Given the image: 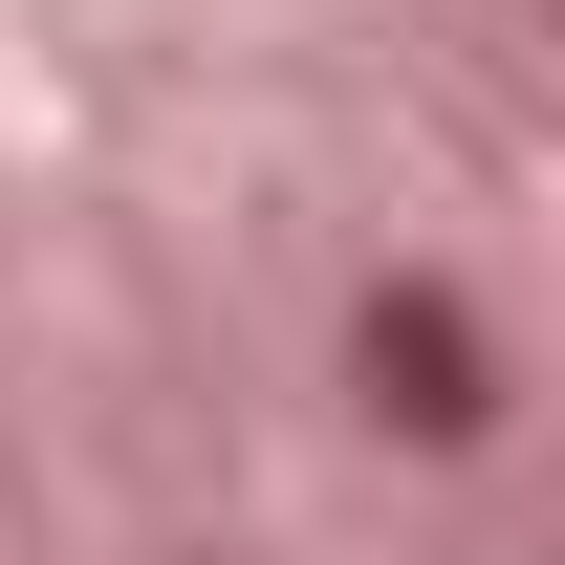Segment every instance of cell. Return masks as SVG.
I'll return each instance as SVG.
<instances>
[{
    "mask_svg": "<svg viewBox=\"0 0 565 565\" xmlns=\"http://www.w3.org/2000/svg\"><path fill=\"white\" fill-rule=\"evenodd\" d=\"M349 392L414 435V457H479L500 435V327L457 305V282H370L349 305Z\"/></svg>",
    "mask_w": 565,
    "mask_h": 565,
    "instance_id": "obj_1",
    "label": "cell"
}]
</instances>
